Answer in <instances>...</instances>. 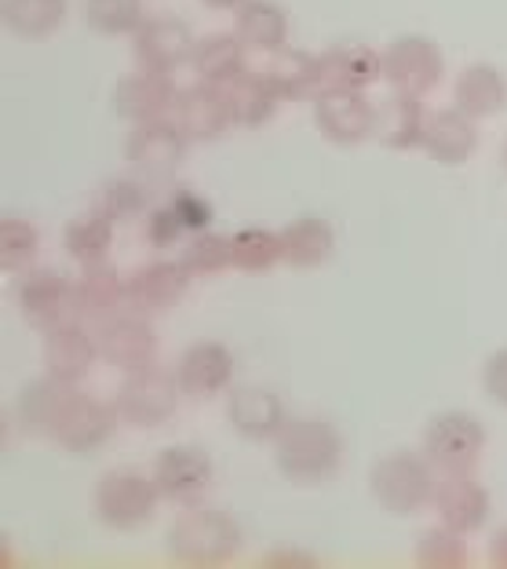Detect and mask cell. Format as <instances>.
<instances>
[{
  "label": "cell",
  "mask_w": 507,
  "mask_h": 569,
  "mask_svg": "<svg viewBox=\"0 0 507 569\" xmlns=\"http://www.w3.org/2000/svg\"><path fill=\"white\" fill-rule=\"evenodd\" d=\"M344 442L325 417H292L275 435V463L296 486H321L340 471Z\"/></svg>",
  "instance_id": "obj_1"
},
{
  "label": "cell",
  "mask_w": 507,
  "mask_h": 569,
  "mask_svg": "<svg viewBox=\"0 0 507 569\" xmlns=\"http://www.w3.org/2000/svg\"><path fill=\"white\" fill-rule=\"evenodd\" d=\"M168 559L183 566H223L241 551V526L219 508H190L168 526L165 533Z\"/></svg>",
  "instance_id": "obj_2"
},
{
  "label": "cell",
  "mask_w": 507,
  "mask_h": 569,
  "mask_svg": "<svg viewBox=\"0 0 507 569\" xmlns=\"http://www.w3.org/2000/svg\"><path fill=\"white\" fill-rule=\"evenodd\" d=\"M369 486H372V497L380 500L384 511L406 515L424 511L427 503L435 500V486H438V468L427 460V452H387L372 463V475H369Z\"/></svg>",
  "instance_id": "obj_3"
},
{
  "label": "cell",
  "mask_w": 507,
  "mask_h": 569,
  "mask_svg": "<svg viewBox=\"0 0 507 569\" xmlns=\"http://www.w3.org/2000/svg\"><path fill=\"white\" fill-rule=\"evenodd\" d=\"M161 489L153 482V471H139V468H117L107 471L96 486V515L110 529H139L147 526L153 515H158L161 503Z\"/></svg>",
  "instance_id": "obj_4"
},
{
  "label": "cell",
  "mask_w": 507,
  "mask_h": 569,
  "mask_svg": "<svg viewBox=\"0 0 507 569\" xmlns=\"http://www.w3.org/2000/svg\"><path fill=\"white\" fill-rule=\"evenodd\" d=\"M424 452L438 468V475L475 471L486 452V427L475 412H438L424 431Z\"/></svg>",
  "instance_id": "obj_5"
},
{
  "label": "cell",
  "mask_w": 507,
  "mask_h": 569,
  "mask_svg": "<svg viewBox=\"0 0 507 569\" xmlns=\"http://www.w3.org/2000/svg\"><path fill=\"white\" fill-rule=\"evenodd\" d=\"M179 387L176 377H168L161 369H136L125 372V383L117 387V417H121L128 427H139V431H150V427H161L176 417L179 409Z\"/></svg>",
  "instance_id": "obj_6"
},
{
  "label": "cell",
  "mask_w": 507,
  "mask_h": 569,
  "mask_svg": "<svg viewBox=\"0 0 507 569\" xmlns=\"http://www.w3.org/2000/svg\"><path fill=\"white\" fill-rule=\"evenodd\" d=\"M441 77H446V59H441V51L431 37L406 33L387 44L384 81L391 84L395 92H409L424 99L441 84Z\"/></svg>",
  "instance_id": "obj_7"
},
{
  "label": "cell",
  "mask_w": 507,
  "mask_h": 569,
  "mask_svg": "<svg viewBox=\"0 0 507 569\" xmlns=\"http://www.w3.org/2000/svg\"><path fill=\"white\" fill-rule=\"evenodd\" d=\"M19 310L22 318L30 321L33 329H56V326H67V321L81 318V303H77V281H70L62 270H30L22 281H19Z\"/></svg>",
  "instance_id": "obj_8"
},
{
  "label": "cell",
  "mask_w": 507,
  "mask_h": 569,
  "mask_svg": "<svg viewBox=\"0 0 507 569\" xmlns=\"http://www.w3.org/2000/svg\"><path fill=\"white\" fill-rule=\"evenodd\" d=\"M96 340L102 361L121 372L150 369L158 361V332L150 326V315H139V310H121V315L99 321Z\"/></svg>",
  "instance_id": "obj_9"
},
{
  "label": "cell",
  "mask_w": 507,
  "mask_h": 569,
  "mask_svg": "<svg viewBox=\"0 0 507 569\" xmlns=\"http://www.w3.org/2000/svg\"><path fill=\"white\" fill-rule=\"evenodd\" d=\"M315 124L336 147H358L376 132V102L366 92L332 88L315 99Z\"/></svg>",
  "instance_id": "obj_10"
},
{
  "label": "cell",
  "mask_w": 507,
  "mask_h": 569,
  "mask_svg": "<svg viewBox=\"0 0 507 569\" xmlns=\"http://www.w3.org/2000/svg\"><path fill=\"white\" fill-rule=\"evenodd\" d=\"M212 460L198 446H168L158 463H153V482H158L161 497L172 503H198L208 489H212Z\"/></svg>",
  "instance_id": "obj_11"
},
{
  "label": "cell",
  "mask_w": 507,
  "mask_h": 569,
  "mask_svg": "<svg viewBox=\"0 0 507 569\" xmlns=\"http://www.w3.org/2000/svg\"><path fill=\"white\" fill-rule=\"evenodd\" d=\"M431 508L438 511L441 526L471 537L489 519V493L475 478V471H449V475H438Z\"/></svg>",
  "instance_id": "obj_12"
},
{
  "label": "cell",
  "mask_w": 507,
  "mask_h": 569,
  "mask_svg": "<svg viewBox=\"0 0 507 569\" xmlns=\"http://www.w3.org/2000/svg\"><path fill=\"white\" fill-rule=\"evenodd\" d=\"M176 380L183 387V395L198 398V402L227 395L233 383V355L216 340L190 343L187 351L179 355Z\"/></svg>",
  "instance_id": "obj_13"
},
{
  "label": "cell",
  "mask_w": 507,
  "mask_h": 569,
  "mask_svg": "<svg viewBox=\"0 0 507 569\" xmlns=\"http://www.w3.org/2000/svg\"><path fill=\"white\" fill-rule=\"evenodd\" d=\"M187 136L172 118H158V121H142L132 128L128 136V161H132L139 172L147 176H168L176 172L187 158Z\"/></svg>",
  "instance_id": "obj_14"
},
{
  "label": "cell",
  "mask_w": 507,
  "mask_h": 569,
  "mask_svg": "<svg viewBox=\"0 0 507 569\" xmlns=\"http://www.w3.org/2000/svg\"><path fill=\"white\" fill-rule=\"evenodd\" d=\"M96 361H102L99 340L92 329H84V318L44 332V372H51V377L81 383L96 369Z\"/></svg>",
  "instance_id": "obj_15"
},
{
  "label": "cell",
  "mask_w": 507,
  "mask_h": 569,
  "mask_svg": "<svg viewBox=\"0 0 507 569\" xmlns=\"http://www.w3.org/2000/svg\"><path fill=\"white\" fill-rule=\"evenodd\" d=\"M77 383H67L59 377L44 372L41 380H30L19 391V402H16V417L22 423L26 435H37V438H51L56 427L62 423V417L70 412V406L77 402Z\"/></svg>",
  "instance_id": "obj_16"
},
{
  "label": "cell",
  "mask_w": 507,
  "mask_h": 569,
  "mask_svg": "<svg viewBox=\"0 0 507 569\" xmlns=\"http://www.w3.org/2000/svg\"><path fill=\"white\" fill-rule=\"evenodd\" d=\"M193 37L187 30V22L176 19H147L132 33V56L139 70L153 73H176L179 67L190 62Z\"/></svg>",
  "instance_id": "obj_17"
},
{
  "label": "cell",
  "mask_w": 507,
  "mask_h": 569,
  "mask_svg": "<svg viewBox=\"0 0 507 569\" xmlns=\"http://www.w3.org/2000/svg\"><path fill=\"white\" fill-rule=\"evenodd\" d=\"M190 270L183 260H153L128 274V307L139 315H161L176 307L190 289Z\"/></svg>",
  "instance_id": "obj_18"
},
{
  "label": "cell",
  "mask_w": 507,
  "mask_h": 569,
  "mask_svg": "<svg viewBox=\"0 0 507 569\" xmlns=\"http://www.w3.org/2000/svg\"><path fill=\"white\" fill-rule=\"evenodd\" d=\"M179 128H183V136L193 142H212L223 132H230L233 121H230V110H227V99H223V88L219 84H201L193 81L190 88H179L176 96V107L168 113Z\"/></svg>",
  "instance_id": "obj_19"
},
{
  "label": "cell",
  "mask_w": 507,
  "mask_h": 569,
  "mask_svg": "<svg viewBox=\"0 0 507 569\" xmlns=\"http://www.w3.org/2000/svg\"><path fill=\"white\" fill-rule=\"evenodd\" d=\"M285 417L281 398L270 391V387L259 383H241L227 391V423L249 442H267L281 431Z\"/></svg>",
  "instance_id": "obj_20"
},
{
  "label": "cell",
  "mask_w": 507,
  "mask_h": 569,
  "mask_svg": "<svg viewBox=\"0 0 507 569\" xmlns=\"http://www.w3.org/2000/svg\"><path fill=\"white\" fill-rule=\"evenodd\" d=\"M176 96H179V88L172 84V73L136 70V73H128L125 81H117L113 110L132 124L158 121V118H168V113H172Z\"/></svg>",
  "instance_id": "obj_21"
},
{
  "label": "cell",
  "mask_w": 507,
  "mask_h": 569,
  "mask_svg": "<svg viewBox=\"0 0 507 569\" xmlns=\"http://www.w3.org/2000/svg\"><path fill=\"white\" fill-rule=\"evenodd\" d=\"M121 420L117 417V409L99 402V398H88V395H77V402L70 406V412L62 417V423L56 427V435H51V442L67 452H96L107 438L113 435V423Z\"/></svg>",
  "instance_id": "obj_22"
},
{
  "label": "cell",
  "mask_w": 507,
  "mask_h": 569,
  "mask_svg": "<svg viewBox=\"0 0 507 569\" xmlns=\"http://www.w3.org/2000/svg\"><path fill=\"white\" fill-rule=\"evenodd\" d=\"M259 73L267 77L270 88L281 96V99H318L321 96V56H310V51L300 48H278V51H267L264 56V67H256Z\"/></svg>",
  "instance_id": "obj_23"
},
{
  "label": "cell",
  "mask_w": 507,
  "mask_h": 569,
  "mask_svg": "<svg viewBox=\"0 0 507 569\" xmlns=\"http://www.w3.org/2000/svg\"><path fill=\"white\" fill-rule=\"evenodd\" d=\"M424 150L431 153L438 164H464L478 150V124L471 113L460 107L435 110L427 113V132H424Z\"/></svg>",
  "instance_id": "obj_24"
},
{
  "label": "cell",
  "mask_w": 507,
  "mask_h": 569,
  "mask_svg": "<svg viewBox=\"0 0 507 569\" xmlns=\"http://www.w3.org/2000/svg\"><path fill=\"white\" fill-rule=\"evenodd\" d=\"M424 132H427V110L420 96L409 92H395L376 102V139L391 150H416L424 147Z\"/></svg>",
  "instance_id": "obj_25"
},
{
  "label": "cell",
  "mask_w": 507,
  "mask_h": 569,
  "mask_svg": "<svg viewBox=\"0 0 507 569\" xmlns=\"http://www.w3.org/2000/svg\"><path fill=\"white\" fill-rule=\"evenodd\" d=\"M384 77V56L369 44H336L321 56V92L350 88L366 92Z\"/></svg>",
  "instance_id": "obj_26"
},
{
  "label": "cell",
  "mask_w": 507,
  "mask_h": 569,
  "mask_svg": "<svg viewBox=\"0 0 507 569\" xmlns=\"http://www.w3.org/2000/svg\"><path fill=\"white\" fill-rule=\"evenodd\" d=\"M77 303H81V318L88 321H107L128 307V274H121L117 267L102 263H88L77 278Z\"/></svg>",
  "instance_id": "obj_27"
},
{
  "label": "cell",
  "mask_w": 507,
  "mask_h": 569,
  "mask_svg": "<svg viewBox=\"0 0 507 569\" xmlns=\"http://www.w3.org/2000/svg\"><path fill=\"white\" fill-rule=\"evenodd\" d=\"M190 70L201 84H227L249 70V44L238 33H208L193 41Z\"/></svg>",
  "instance_id": "obj_28"
},
{
  "label": "cell",
  "mask_w": 507,
  "mask_h": 569,
  "mask_svg": "<svg viewBox=\"0 0 507 569\" xmlns=\"http://www.w3.org/2000/svg\"><path fill=\"white\" fill-rule=\"evenodd\" d=\"M219 88H223V99H227L233 128H259V124H267L270 118H275V110H278V102H281V96L275 92V88H270V81L252 67V62H249V70L238 73L227 84H219Z\"/></svg>",
  "instance_id": "obj_29"
},
{
  "label": "cell",
  "mask_w": 507,
  "mask_h": 569,
  "mask_svg": "<svg viewBox=\"0 0 507 569\" xmlns=\"http://www.w3.org/2000/svg\"><path fill=\"white\" fill-rule=\"evenodd\" d=\"M453 102H457L464 113H471L475 121L497 118L507 107V77L493 67V62H471V67H464L457 77Z\"/></svg>",
  "instance_id": "obj_30"
},
{
  "label": "cell",
  "mask_w": 507,
  "mask_h": 569,
  "mask_svg": "<svg viewBox=\"0 0 507 569\" xmlns=\"http://www.w3.org/2000/svg\"><path fill=\"white\" fill-rule=\"evenodd\" d=\"M278 234H281V256H285V263H289V267L310 270V267H321V263L332 260L336 234H332V227L325 223L321 216L292 219V223L281 227Z\"/></svg>",
  "instance_id": "obj_31"
},
{
  "label": "cell",
  "mask_w": 507,
  "mask_h": 569,
  "mask_svg": "<svg viewBox=\"0 0 507 569\" xmlns=\"http://www.w3.org/2000/svg\"><path fill=\"white\" fill-rule=\"evenodd\" d=\"M249 51L256 56H267V51H278L289 44V16L275 0H245L238 8V30Z\"/></svg>",
  "instance_id": "obj_32"
},
{
  "label": "cell",
  "mask_w": 507,
  "mask_h": 569,
  "mask_svg": "<svg viewBox=\"0 0 507 569\" xmlns=\"http://www.w3.org/2000/svg\"><path fill=\"white\" fill-rule=\"evenodd\" d=\"M70 11V0H0V16H4V26L19 37H51L56 30H62Z\"/></svg>",
  "instance_id": "obj_33"
},
{
  "label": "cell",
  "mask_w": 507,
  "mask_h": 569,
  "mask_svg": "<svg viewBox=\"0 0 507 569\" xmlns=\"http://www.w3.org/2000/svg\"><path fill=\"white\" fill-rule=\"evenodd\" d=\"M113 234H117V223L110 216H102L99 209H88L81 216L70 219L67 227V252L73 256L77 263L88 267V263H102L113 249Z\"/></svg>",
  "instance_id": "obj_34"
},
{
  "label": "cell",
  "mask_w": 507,
  "mask_h": 569,
  "mask_svg": "<svg viewBox=\"0 0 507 569\" xmlns=\"http://www.w3.org/2000/svg\"><path fill=\"white\" fill-rule=\"evenodd\" d=\"M183 267L193 278H216L223 270L233 267V244L223 234H212V230H198L183 241Z\"/></svg>",
  "instance_id": "obj_35"
},
{
  "label": "cell",
  "mask_w": 507,
  "mask_h": 569,
  "mask_svg": "<svg viewBox=\"0 0 507 569\" xmlns=\"http://www.w3.org/2000/svg\"><path fill=\"white\" fill-rule=\"evenodd\" d=\"M233 244V267L249 270V274H259V270H270L275 263H281V234L267 227H245L238 234H230Z\"/></svg>",
  "instance_id": "obj_36"
},
{
  "label": "cell",
  "mask_w": 507,
  "mask_h": 569,
  "mask_svg": "<svg viewBox=\"0 0 507 569\" xmlns=\"http://www.w3.org/2000/svg\"><path fill=\"white\" fill-rule=\"evenodd\" d=\"M37 249H41V230H37L30 219H22V216L0 219V267H4L8 274L30 267L37 260Z\"/></svg>",
  "instance_id": "obj_37"
},
{
  "label": "cell",
  "mask_w": 507,
  "mask_h": 569,
  "mask_svg": "<svg viewBox=\"0 0 507 569\" xmlns=\"http://www.w3.org/2000/svg\"><path fill=\"white\" fill-rule=\"evenodd\" d=\"M84 22L102 37H125L136 33L147 16L142 0H84Z\"/></svg>",
  "instance_id": "obj_38"
},
{
  "label": "cell",
  "mask_w": 507,
  "mask_h": 569,
  "mask_svg": "<svg viewBox=\"0 0 507 569\" xmlns=\"http://www.w3.org/2000/svg\"><path fill=\"white\" fill-rule=\"evenodd\" d=\"M416 562L424 569H460L467 566V548H464V533L449 526H431L416 545Z\"/></svg>",
  "instance_id": "obj_39"
},
{
  "label": "cell",
  "mask_w": 507,
  "mask_h": 569,
  "mask_svg": "<svg viewBox=\"0 0 507 569\" xmlns=\"http://www.w3.org/2000/svg\"><path fill=\"white\" fill-rule=\"evenodd\" d=\"M96 209L102 216H110L117 227L136 223V219L147 216V193H142V187L132 183V179H110V183H102L96 193Z\"/></svg>",
  "instance_id": "obj_40"
},
{
  "label": "cell",
  "mask_w": 507,
  "mask_h": 569,
  "mask_svg": "<svg viewBox=\"0 0 507 569\" xmlns=\"http://www.w3.org/2000/svg\"><path fill=\"white\" fill-rule=\"evenodd\" d=\"M147 238H150V244H158V249H168V244H179L190 238V230L183 219H179V212L172 209V201L147 216Z\"/></svg>",
  "instance_id": "obj_41"
},
{
  "label": "cell",
  "mask_w": 507,
  "mask_h": 569,
  "mask_svg": "<svg viewBox=\"0 0 507 569\" xmlns=\"http://www.w3.org/2000/svg\"><path fill=\"white\" fill-rule=\"evenodd\" d=\"M172 209L187 223L190 234H198V230H208V223H212V204H208L205 198H198L193 190H179L176 198H172Z\"/></svg>",
  "instance_id": "obj_42"
},
{
  "label": "cell",
  "mask_w": 507,
  "mask_h": 569,
  "mask_svg": "<svg viewBox=\"0 0 507 569\" xmlns=\"http://www.w3.org/2000/svg\"><path fill=\"white\" fill-rule=\"evenodd\" d=\"M483 387H486V395L493 398V402L507 409V347H504V351H497V355H489V358H486Z\"/></svg>",
  "instance_id": "obj_43"
},
{
  "label": "cell",
  "mask_w": 507,
  "mask_h": 569,
  "mask_svg": "<svg viewBox=\"0 0 507 569\" xmlns=\"http://www.w3.org/2000/svg\"><path fill=\"white\" fill-rule=\"evenodd\" d=\"M264 566H315V555H304V551H275L267 559H259Z\"/></svg>",
  "instance_id": "obj_44"
},
{
  "label": "cell",
  "mask_w": 507,
  "mask_h": 569,
  "mask_svg": "<svg viewBox=\"0 0 507 569\" xmlns=\"http://www.w3.org/2000/svg\"><path fill=\"white\" fill-rule=\"evenodd\" d=\"M489 562L497 569H507V526H500L489 540Z\"/></svg>",
  "instance_id": "obj_45"
},
{
  "label": "cell",
  "mask_w": 507,
  "mask_h": 569,
  "mask_svg": "<svg viewBox=\"0 0 507 569\" xmlns=\"http://www.w3.org/2000/svg\"><path fill=\"white\" fill-rule=\"evenodd\" d=\"M201 4H208V8H216V11H238L245 0H201Z\"/></svg>",
  "instance_id": "obj_46"
},
{
  "label": "cell",
  "mask_w": 507,
  "mask_h": 569,
  "mask_svg": "<svg viewBox=\"0 0 507 569\" xmlns=\"http://www.w3.org/2000/svg\"><path fill=\"white\" fill-rule=\"evenodd\" d=\"M504 168H507V142H504Z\"/></svg>",
  "instance_id": "obj_47"
}]
</instances>
